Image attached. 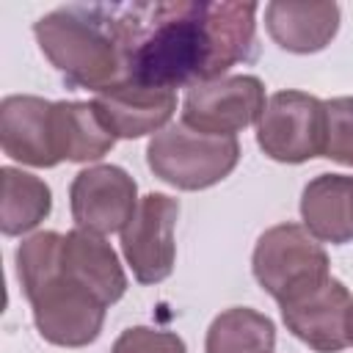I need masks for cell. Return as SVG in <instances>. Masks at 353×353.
<instances>
[{"instance_id": "obj_1", "label": "cell", "mask_w": 353, "mask_h": 353, "mask_svg": "<svg viewBox=\"0 0 353 353\" xmlns=\"http://www.w3.org/2000/svg\"><path fill=\"white\" fill-rule=\"evenodd\" d=\"M119 50L124 80L152 88H182L221 80L232 66L256 58L254 3H97Z\"/></svg>"}, {"instance_id": "obj_2", "label": "cell", "mask_w": 353, "mask_h": 353, "mask_svg": "<svg viewBox=\"0 0 353 353\" xmlns=\"http://www.w3.org/2000/svg\"><path fill=\"white\" fill-rule=\"evenodd\" d=\"M61 243L58 232L28 237L17 251V273L39 334L61 347H83L99 336L105 303L63 268Z\"/></svg>"}, {"instance_id": "obj_3", "label": "cell", "mask_w": 353, "mask_h": 353, "mask_svg": "<svg viewBox=\"0 0 353 353\" xmlns=\"http://www.w3.org/2000/svg\"><path fill=\"white\" fill-rule=\"evenodd\" d=\"M41 52L77 88L105 91L124 80L119 50L94 6H66L33 25Z\"/></svg>"}, {"instance_id": "obj_4", "label": "cell", "mask_w": 353, "mask_h": 353, "mask_svg": "<svg viewBox=\"0 0 353 353\" xmlns=\"http://www.w3.org/2000/svg\"><path fill=\"white\" fill-rule=\"evenodd\" d=\"M146 160L163 182L179 190H201L232 174L240 160V143L174 124L149 141Z\"/></svg>"}, {"instance_id": "obj_5", "label": "cell", "mask_w": 353, "mask_h": 353, "mask_svg": "<svg viewBox=\"0 0 353 353\" xmlns=\"http://www.w3.org/2000/svg\"><path fill=\"white\" fill-rule=\"evenodd\" d=\"M251 265L262 290L279 303H287L331 279L323 245L298 223L268 229L256 240Z\"/></svg>"}, {"instance_id": "obj_6", "label": "cell", "mask_w": 353, "mask_h": 353, "mask_svg": "<svg viewBox=\"0 0 353 353\" xmlns=\"http://www.w3.org/2000/svg\"><path fill=\"white\" fill-rule=\"evenodd\" d=\"M256 141L279 163H303L325 149V102L303 91H279L265 102Z\"/></svg>"}, {"instance_id": "obj_7", "label": "cell", "mask_w": 353, "mask_h": 353, "mask_svg": "<svg viewBox=\"0 0 353 353\" xmlns=\"http://www.w3.org/2000/svg\"><path fill=\"white\" fill-rule=\"evenodd\" d=\"M265 110V85L254 74L221 77L193 85L182 102V124L218 138H234Z\"/></svg>"}, {"instance_id": "obj_8", "label": "cell", "mask_w": 353, "mask_h": 353, "mask_svg": "<svg viewBox=\"0 0 353 353\" xmlns=\"http://www.w3.org/2000/svg\"><path fill=\"white\" fill-rule=\"evenodd\" d=\"M179 201L149 193L138 201L135 215L121 229V251L141 284H157L174 270V223Z\"/></svg>"}, {"instance_id": "obj_9", "label": "cell", "mask_w": 353, "mask_h": 353, "mask_svg": "<svg viewBox=\"0 0 353 353\" xmlns=\"http://www.w3.org/2000/svg\"><path fill=\"white\" fill-rule=\"evenodd\" d=\"M135 179L119 165H94L74 176L69 199L77 229L94 234L121 232L135 215Z\"/></svg>"}, {"instance_id": "obj_10", "label": "cell", "mask_w": 353, "mask_h": 353, "mask_svg": "<svg viewBox=\"0 0 353 353\" xmlns=\"http://www.w3.org/2000/svg\"><path fill=\"white\" fill-rule=\"evenodd\" d=\"M279 306L287 328L317 353H339L350 345L353 298L342 281L325 279L320 287Z\"/></svg>"}, {"instance_id": "obj_11", "label": "cell", "mask_w": 353, "mask_h": 353, "mask_svg": "<svg viewBox=\"0 0 353 353\" xmlns=\"http://www.w3.org/2000/svg\"><path fill=\"white\" fill-rule=\"evenodd\" d=\"M94 108L116 138H141L174 116L176 97L165 88L119 80L94 97Z\"/></svg>"}, {"instance_id": "obj_12", "label": "cell", "mask_w": 353, "mask_h": 353, "mask_svg": "<svg viewBox=\"0 0 353 353\" xmlns=\"http://www.w3.org/2000/svg\"><path fill=\"white\" fill-rule=\"evenodd\" d=\"M0 146L8 157L50 168L58 160L52 143V102L41 97H6L0 105Z\"/></svg>"}, {"instance_id": "obj_13", "label": "cell", "mask_w": 353, "mask_h": 353, "mask_svg": "<svg viewBox=\"0 0 353 353\" xmlns=\"http://www.w3.org/2000/svg\"><path fill=\"white\" fill-rule=\"evenodd\" d=\"M61 262L105 306L116 303L127 290V279L119 265V256L110 248V243L102 240V234L85 232V229H72L69 234H63Z\"/></svg>"}, {"instance_id": "obj_14", "label": "cell", "mask_w": 353, "mask_h": 353, "mask_svg": "<svg viewBox=\"0 0 353 353\" xmlns=\"http://www.w3.org/2000/svg\"><path fill=\"white\" fill-rule=\"evenodd\" d=\"M265 25L279 47L290 52H317L339 28V6L276 0L265 8Z\"/></svg>"}, {"instance_id": "obj_15", "label": "cell", "mask_w": 353, "mask_h": 353, "mask_svg": "<svg viewBox=\"0 0 353 353\" xmlns=\"http://www.w3.org/2000/svg\"><path fill=\"white\" fill-rule=\"evenodd\" d=\"M301 215L306 232L325 243L353 240V176L320 174L303 188Z\"/></svg>"}, {"instance_id": "obj_16", "label": "cell", "mask_w": 353, "mask_h": 353, "mask_svg": "<svg viewBox=\"0 0 353 353\" xmlns=\"http://www.w3.org/2000/svg\"><path fill=\"white\" fill-rule=\"evenodd\" d=\"M116 135L108 130L94 102H52V143L58 160L88 163L113 149Z\"/></svg>"}, {"instance_id": "obj_17", "label": "cell", "mask_w": 353, "mask_h": 353, "mask_svg": "<svg viewBox=\"0 0 353 353\" xmlns=\"http://www.w3.org/2000/svg\"><path fill=\"white\" fill-rule=\"evenodd\" d=\"M50 188L19 168L0 171V226L3 234L14 237L39 226L50 212Z\"/></svg>"}, {"instance_id": "obj_18", "label": "cell", "mask_w": 353, "mask_h": 353, "mask_svg": "<svg viewBox=\"0 0 353 353\" xmlns=\"http://www.w3.org/2000/svg\"><path fill=\"white\" fill-rule=\"evenodd\" d=\"M273 323L245 306L226 309L207 331V353H273Z\"/></svg>"}, {"instance_id": "obj_19", "label": "cell", "mask_w": 353, "mask_h": 353, "mask_svg": "<svg viewBox=\"0 0 353 353\" xmlns=\"http://www.w3.org/2000/svg\"><path fill=\"white\" fill-rule=\"evenodd\" d=\"M328 160L353 165V97L325 102V149Z\"/></svg>"}, {"instance_id": "obj_20", "label": "cell", "mask_w": 353, "mask_h": 353, "mask_svg": "<svg viewBox=\"0 0 353 353\" xmlns=\"http://www.w3.org/2000/svg\"><path fill=\"white\" fill-rule=\"evenodd\" d=\"M110 353H188L185 342L171 331H154V328H130L124 331Z\"/></svg>"}, {"instance_id": "obj_21", "label": "cell", "mask_w": 353, "mask_h": 353, "mask_svg": "<svg viewBox=\"0 0 353 353\" xmlns=\"http://www.w3.org/2000/svg\"><path fill=\"white\" fill-rule=\"evenodd\" d=\"M350 342H353V312H350Z\"/></svg>"}]
</instances>
